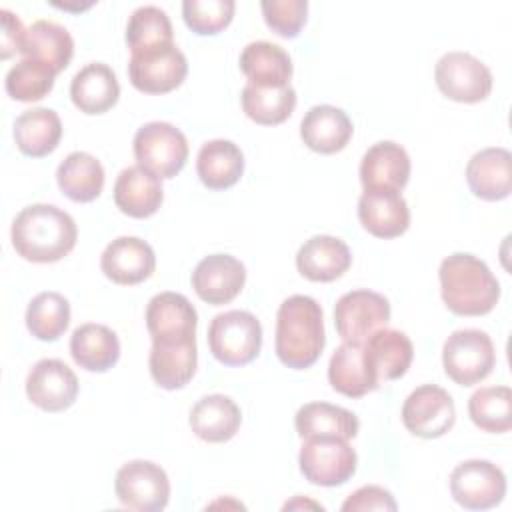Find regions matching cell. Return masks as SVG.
I'll list each match as a JSON object with an SVG mask.
<instances>
[{"instance_id": "obj_1", "label": "cell", "mask_w": 512, "mask_h": 512, "mask_svg": "<svg viewBox=\"0 0 512 512\" xmlns=\"http://www.w3.org/2000/svg\"><path fill=\"white\" fill-rule=\"evenodd\" d=\"M12 246L28 262H58L72 252L78 238L74 218L54 204H30L22 208L10 230Z\"/></svg>"}, {"instance_id": "obj_2", "label": "cell", "mask_w": 512, "mask_h": 512, "mask_svg": "<svg viewBox=\"0 0 512 512\" xmlns=\"http://www.w3.org/2000/svg\"><path fill=\"white\" fill-rule=\"evenodd\" d=\"M326 344L322 306L306 296H288L276 314V356L292 368H310L322 354Z\"/></svg>"}, {"instance_id": "obj_3", "label": "cell", "mask_w": 512, "mask_h": 512, "mask_svg": "<svg viewBox=\"0 0 512 512\" xmlns=\"http://www.w3.org/2000/svg\"><path fill=\"white\" fill-rule=\"evenodd\" d=\"M440 294L458 316H484L500 298V284L484 260L468 252L446 256L438 268Z\"/></svg>"}, {"instance_id": "obj_4", "label": "cell", "mask_w": 512, "mask_h": 512, "mask_svg": "<svg viewBox=\"0 0 512 512\" xmlns=\"http://www.w3.org/2000/svg\"><path fill=\"white\" fill-rule=\"evenodd\" d=\"M206 338L220 364L244 366L260 354L262 326L252 312L228 310L212 318Z\"/></svg>"}, {"instance_id": "obj_5", "label": "cell", "mask_w": 512, "mask_h": 512, "mask_svg": "<svg viewBox=\"0 0 512 512\" xmlns=\"http://www.w3.org/2000/svg\"><path fill=\"white\" fill-rule=\"evenodd\" d=\"M442 366L446 376L460 386L482 382L496 366L492 338L478 328L454 330L442 346Z\"/></svg>"}, {"instance_id": "obj_6", "label": "cell", "mask_w": 512, "mask_h": 512, "mask_svg": "<svg viewBox=\"0 0 512 512\" xmlns=\"http://www.w3.org/2000/svg\"><path fill=\"white\" fill-rule=\"evenodd\" d=\"M298 464L300 472L310 484L332 488L348 482L354 476L358 456L346 438L312 436L304 438Z\"/></svg>"}, {"instance_id": "obj_7", "label": "cell", "mask_w": 512, "mask_h": 512, "mask_svg": "<svg viewBox=\"0 0 512 512\" xmlns=\"http://www.w3.org/2000/svg\"><path fill=\"white\" fill-rule=\"evenodd\" d=\"M134 158L138 166L160 178H174L188 160V140L170 122H148L134 134Z\"/></svg>"}, {"instance_id": "obj_8", "label": "cell", "mask_w": 512, "mask_h": 512, "mask_svg": "<svg viewBox=\"0 0 512 512\" xmlns=\"http://www.w3.org/2000/svg\"><path fill=\"white\" fill-rule=\"evenodd\" d=\"M434 80L446 98L464 104L482 102L492 90V72L488 66L470 52L460 50L440 56L434 68Z\"/></svg>"}, {"instance_id": "obj_9", "label": "cell", "mask_w": 512, "mask_h": 512, "mask_svg": "<svg viewBox=\"0 0 512 512\" xmlns=\"http://www.w3.org/2000/svg\"><path fill=\"white\" fill-rule=\"evenodd\" d=\"M114 490L122 506L138 512H160L170 500L168 474L150 460L122 464L116 472Z\"/></svg>"}, {"instance_id": "obj_10", "label": "cell", "mask_w": 512, "mask_h": 512, "mask_svg": "<svg viewBox=\"0 0 512 512\" xmlns=\"http://www.w3.org/2000/svg\"><path fill=\"white\" fill-rule=\"evenodd\" d=\"M390 320V302L374 290H352L338 298L334 306V326L344 342L364 344Z\"/></svg>"}, {"instance_id": "obj_11", "label": "cell", "mask_w": 512, "mask_h": 512, "mask_svg": "<svg viewBox=\"0 0 512 512\" xmlns=\"http://www.w3.org/2000/svg\"><path fill=\"white\" fill-rule=\"evenodd\" d=\"M450 492L466 510H488L506 496V476L490 460H464L450 474Z\"/></svg>"}, {"instance_id": "obj_12", "label": "cell", "mask_w": 512, "mask_h": 512, "mask_svg": "<svg viewBox=\"0 0 512 512\" xmlns=\"http://www.w3.org/2000/svg\"><path fill=\"white\" fill-rule=\"evenodd\" d=\"M400 416L408 432L418 438L432 440L444 436L454 426L456 406L444 388L436 384H422L408 394Z\"/></svg>"}, {"instance_id": "obj_13", "label": "cell", "mask_w": 512, "mask_h": 512, "mask_svg": "<svg viewBox=\"0 0 512 512\" xmlns=\"http://www.w3.org/2000/svg\"><path fill=\"white\" fill-rule=\"evenodd\" d=\"M188 74V60L176 44H166L148 52L132 54L128 76L136 90L144 94H166L178 88Z\"/></svg>"}, {"instance_id": "obj_14", "label": "cell", "mask_w": 512, "mask_h": 512, "mask_svg": "<svg viewBox=\"0 0 512 512\" xmlns=\"http://www.w3.org/2000/svg\"><path fill=\"white\" fill-rule=\"evenodd\" d=\"M26 396L44 412H62L78 396V378L62 360L42 358L26 376Z\"/></svg>"}, {"instance_id": "obj_15", "label": "cell", "mask_w": 512, "mask_h": 512, "mask_svg": "<svg viewBox=\"0 0 512 512\" xmlns=\"http://www.w3.org/2000/svg\"><path fill=\"white\" fill-rule=\"evenodd\" d=\"M246 268L230 254H210L192 272V288L200 300L212 306L232 302L244 288Z\"/></svg>"}, {"instance_id": "obj_16", "label": "cell", "mask_w": 512, "mask_h": 512, "mask_svg": "<svg viewBox=\"0 0 512 512\" xmlns=\"http://www.w3.org/2000/svg\"><path fill=\"white\" fill-rule=\"evenodd\" d=\"M100 268L108 280L122 286H134L152 276L156 268V254L146 240L120 236L104 248Z\"/></svg>"}, {"instance_id": "obj_17", "label": "cell", "mask_w": 512, "mask_h": 512, "mask_svg": "<svg viewBox=\"0 0 512 512\" xmlns=\"http://www.w3.org/2000/svg\"><path fill=\"white\" fill-rule=\"evenodd\" d=\"M198 314L192 302L178 292H160L146 306V328L152 340L176 342L196 338Z\"/></svg>"}, {"instance_id": "obj_18", "label": "cell", "mask_w": 512, "mask_h": 512, "mask_svg": "<svg viewBox=\"0 0 512 512\" xmlns=\"http://www.w3.org/2000/svg\"><path fill=\"white\" fill-rule=\"evenodd\" d=\"M410 178L408 152L392 142L372 144L360 160V182L364 190H396L400 192Z\"/></svg>"}, {"instance_id": "obj_19", "label": "cell", "mask_w": 512, "mask_h": 512, "mask_svg": "<svg viewBox=\"0 0 512 512\" xmlns=\"http://www.w3.org/2000/svg\"><path fill=\"white\" fill-rule=\"evenodd\" d=\"M358 218L376 238H396L410 226V208L396 190H364L358 198Z\"/></svg>"}, {"instance_id": "obj_20", "label": "cell", "mask_w": 512, "mask_h": 512, "mask_svg": "<svg viewBox=\"0 0 512 512\" xmlns=\"http://www.w3.org/2000/svg\"><path fill=\"white\" fill-rule=\"evenodd\" d=\"M362 350L364 360L378 384L402 378L414 358L412 340L404 332L392 328H380L370 334L364 340Z\"/></svg>"}, {"instance_id": "obj_21", "label": "cell", "mask_w": 512, "mask_h": 512, "mask_svg": "<svg viewBox=\"0 0 512 512\" xmlns=\"http://www.w3.org/2000/svg\"><path fill=\"white\" fill-rule=\"evenodd\" d=\"M512 154L506 148H484L466 164V182L480 200H504L512 192Z\"/></svg>"}, {"instance_id": "obj_22", "label": "cell", "mask_w": 512, "mask_h": 512, "mask_svg": "<svg viewBox=\"0 0 512 512\" xmlns=\"http://www.w3.org/2000/svg\"><path fill=\"white\" fill-rule=\"evenodd\" d=\"M352 264L350 248L344 240L328 234L308 238L296 252L298 272L312 282H332Z\"/></svg>"}, {"instance_id": "obj_23", "label": "cell", "mask_w": 512, "mask_h": 512, "mask_svg": "<svg viewBox=\"0 0 512 512\" xmlns=\"http://www.w3.org/2000/svg\"><path fill=\"white\" fill-rule=\"evenodd\" d=\"M198 364V350L196 338L190 340H176V342H162L152 340L148 368L152 380L164 390H178L184 388Z\"/></svg>"}, {"instance_id": "obj_24", "label": "cell", "mask_w": 512, "mask_h": 512, "mask_svg": "<svg viewBox=\"0 0 512 512\" xmlns=\"http://www.w3.org/2000/svg\"><path fill=\"white\" fill-rule=\"evenodd\" d=\"M162 178L142 166L124 168L114 182V202L122 214L132 218H148L158 212L164 190Z\"/></svg>"}, {"instance_id": "obj_25", "label": "cell", "mask_w": 512, "mask_h": 512, "mask_svg": "<svg viewBox=\"0 0 512 512\" xmlns=\"http://www.w3.org/2000/svg\"><path fill=\"white\" fill-rule=\"evenodd\" d=\"M352 120L342 108L330 104L312 106L300 122L302 142L318 154H334L352 138Z\"/></svg>"}, {"instance_id": "obj_26", "label": "cell", "mask_w": 512, "mask_h": 512, "mask_svg": "<svg viewBox=\"0 0 512 512\" xmlns=\"http://www.w3.org/2000/svg\"><path fill=\"white\" fill-rule=\"evenodd\" d=\"M70 98L84 114H104L120 98V84L114 70L104 62H90L70 82Z\"/></svg>"}, {"instance_id": "obj_27", "label": "cell", "mask_w": 512, "mask_h": 512, "mask_svg": "<svg viewBox=\"0 0 512 512\" xmlns=\"http://www.w3.org/2000/svg\"><path fill=\"white\" fill-rule=\"evenodd\" d=\"M190 428L192 432L210 444L228 442L236 436L242 414L238 404L224 394L202 396L190 410Z\"/></svg>"}, {"instance_id": "obj_28", "label": "cell", "mask_w": 512, "mask_h": 512, "mask_svg": "<svg viewBox=\"0 0 512 512\" xmlns=\"http://www.w3.org/2000/svg\"><path fill=\"white\" fill-rule=\"evenodd\" d=\"M240 70L254 86L280 88L292 78L290 54L268 40H256L244 46L240 54Z\"/></svg>"}, {"instance_id": "obj_29", "label": "cell", "mask_w": 512, "mask_h": 512, "mask_svg": "<svg viewBox=\"0 0 512 512\" xmlns=\"http://www.w3.org/2000/svg\"><path fill=\"white\" fill-rule=\"evenodd\" d=\"M196 172L206 188L226 190L240 180L244 172V154L232 140H208L198 150Z\"/></svg>"}, {"instance_id": "obj_30", "label": "cell", "mask_w": 512, "mask_h": 512, "mask_svg": "<svg viewBox=\"0 0 512 512\" xmlns=\"http://www.w3.org/2000/svg\"><path fill=\"white\" fill-rule=\"evenodd\" d=\"M72 360L88 372H106L120 358V340L104 324H82L70 336Z\"/></svg>"}, {"instance_id": "obj_31", "label": "cell", "mask_w": 512, "mask_h": 512, "mask_svg": "<svg viewBox=\"0 0 512 512\" xmlns=\"http://www.w3.org/2000/svg\"><path fill=\"white\" fill-rule=\"evenodd\" d=\"M20 54L50 66L58 74L72 60L74 40L62 24L54 20H36L26 28Z\"/></svg>"}, {"instance_id": "obj_32", "label": "cell", "mask_w": 512, "mask_h": 512, "mask_svg": "<svg viewBox=\"0 0 512 512\" xmlns=\"http://www.w3.org/2000/svg\"><path fill=\"white\" fill-rule=\"evenodd\" d=\"M328 382L348 398H360L380 386L364 360L362 344L352 342L340 344L330 356Z\"/></svg>"}, {"instance_id": "obj_33", "label": "cell", "mask_w": 512, "mask_h": 512, "mask_svg": "<svg viewBox=\"0 0 512 512\" xmlns=\"http://www.w3.org/2000/svg\"><path fill=\"white\" fill-rule=\"evenodd\" d=\"M62 138L60 116L52 108L24 110L14 122V140L22 154L32 158L48 156Z\"/></svg>"}, {"instance_id": "obj_34", "label": "cell", "mask_w": 512, "mask_h": 512, "mask_svg": "<svg viewBox=\"0 0 512 512\" xmlns=\"http://www.w3.org/2000/svg\"><path fill=\"white\" fill-rule=\"evenodd\" d=\"M294 426L298 436H336V438H354L358 434L360 422L354 412L328 404V402H308L298 408L294 416Z\"/></svg>"}, {"instance_id": "obj_35", "label": "cell", "mask_w": 512, "mask_h": 512, "mask_svg": "<svg viewBox=\"0 0 512 512\" xmlns=\"http://www.w3.org/2000/svg\"><path fill=\"white\" fill-rule=\"evenodd\" d=\"M56 182L70 200L92 202L104 188V168L92 154L76 150L58 164Z\"/></svg>"}, {"instance_id": "obj_36", "label": "cell", "mask_w": 512, "mask_h": 512, "mask_svg": "<svg viewBox=\"0 0 512 512\" xmlns=\"http://www.w3.org/2000/svg\"><path fill=\"white\" fill-rule=\"evenodd\" d=\"M242 110L244 114L262 126H276L290 118L296 108V90L288 86L264 88L246 84L242 88Z\"/></svg>"}, {"instance_id": "obj_37", "label": "cell", "mask_w": 512, "mask_h": 512, "mask_svg": "<svg viewBox=\"0 0 512 512\" xmlns=\"http://www.w3.org/2000/svg\"><path fill=\"white\" fill-rule=\"evenodd\" d=\"M126 44L132 54L174 44V30L168 14L152 4L136 8L126 24Z\"/></svg>"}, {"instance_id": "obj_38", "label": "cell", "mask_w": 512, "mask_h": 512, "mask_svg": "<svg viewBox=\"0 0 512 512\" xmlns=\"http://www.w3.org/2000/svg\"><path fill=\"white\" fill-rule=\"evenodd\" d=\"M70 324V302L60 292H40L26 308V328L44 342L58 340Z\"/></svg>"}, {"instance_id": "obj_39", "label": "cell", "mask_w": 512, "mask_h": 512, "mask_svg": "<svg viewBox=\"0 0 512 512\" xmlns=\"http://www.w3.org/2000/svg\"><path fill=\"white\" fill-rule=\"evenodd\" d=\"M468 414L474 426L490 434L512 428V390L508 386H486L468 398Z\"/></svg>"}, {"instance_id": "obj_40", "label": "cell", "mask_w": 512, "mask_h": 512, "mask_svg": "<svg viewBox=\"0 0 512 512\" xmlns=\"http://www.w3.org/2000/svg\"><path fill=\"white\" fill-rule=\"evenodd\" d=\"M54 78L56 72L50 66L22 58L8 70L4 86L10 98L18 102H36L50 94L54 88Z\"/></svg>"}, {"instance_id": "obj_41", "label": "cell", "mask_w": 512, "mask_h": 512, "mask_svg": "<svg viewBox=\"0 0 512 512\" xmlns=\"http://www.w3.org/2000/svg\"><path fill=\"white\" fill-rule=\"evenodd\" d=\"M234 0H184L182 18L186 26L200 34H218L234 18Z\"/></svg>"}, {"instance_id": "obj_42", "label": "cell", "mask_w": 512, "mask_h": 512, "mask_svg": "<svg viewBox=\"0 0 512 512\" xmlns=\"http://www.w3.org/2000/svg\"><path fill=\"white\" fill-rule=\"evenodd\" d=\"M260 8L266 26L282 38H296L306 24V0H262Z\"/></svg>"}, {"instance_id": "obj_43", "label": "cell", "mask_w": 512, "mask_h": 512, "mask_svg": "<svg viewBox=\"0 0 512 512\" xmlns=\"http://www.w3.org/2000/svg\"><path fill=\"white\" fill-rule=\"evenodd\" d=\"M396 500L394 496L382 488V486H362L354 490L344 502L342 510L344 512H364V510H396Z\"/></svg>"}, {"instance_id": "obj_44", "label": "cell", "mask_w": 512, "mask_h": 512, "mask_svg": "<svg viewBox=\"0 0 512 512\" xmlns=\"http://www.w3.org/2000/svg\"><path fill=\"white\" fill-rule=\"evenodd\" d=\"M0 20H2V50H0V56H2V60H6L12 54L22 50L26 28L22 26L20 18L14 12H10L8 8L0 10Z\"/></svg>"}]
</instances>
